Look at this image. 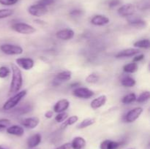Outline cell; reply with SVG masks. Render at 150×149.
I'll use <instances>...</instances> for the list:
<instances>
[{
    "instance_id": "cell-1",
    "label": "cell",
    "mask_w": 150,
    "mask_h": 149,
    "mask_svg": "<svg viewBox=\"0 0 150 149\" xmlns=\"http://www.w3.org/2000/svg\"><path fill=\"white\" fill-rule=\"evenodd\" d=\"M12 80L10 83V88L9 90V94H13L20 91L23 86V76L20 68L16 64H11Z\"/></svg>"
},
{
    "instance_id": "cell-2",
    "label": "cell",
    "mask_w": 150,
    "mask_h": 149,
    "mask_svg": "<svg viewBox=\"0 0 150 149\" xmlns=\"http://www.w3.org/2000/svg\"><path fill=\"white\" fill-rule=\"evenodd\" d=\"M26 93H27V91L22 90L16 93V94H14L10 98H9L3 105V110H10L14 108L21 101V99L26 96Z\"/></svg>"
},
{
    "instance_id": "cell-3",
    "label": "cell",
    "mask_w": 150,
    "mask_h": 149,
    "mask_svg": "<svg viewBox=\"0 0 150 149\" xmlns=\"http://www.w3.org/2000/svg\"><path fill=\"white\" fill-rule=\"evenodd\" d=\"M12 29L15 32L22 34H31L36 32L35 28L25 23H16L12 25Z\"/></svg>"
},
{
    "instance_id": "cell-4",
    "label": "cell",
    "mask_w": 150,
    "mask_h": 149,
    "mask_svg": "<svg viewBox=\"0 0 150 149\" xmlns=\"http://www.w3.org/2000/svg\"><path fill=\"white\" fill-rule=\"evenodd\" d=\"M0 50L7 55H21L23 52L21 47L12 44H3L0 46Z\"/></svg>"
},
{
    "instance_id": "cell-5",
    "label": "cell",
    "mask_w": 150,
    "mask_h": 149,
    "mask_svg": "<svg viewBox=\"0 0 150 149\" xmlns=\"http://www.w3.org/2000/svg\"><path fill=\"white\" fill-rule=\"evenodd\" d=\"M73 95L80 99H89L95 95V93L87 88L77 87L73 90Z\"/></svg>"
},
{
    "instance_id": "cell-6",
    "label": "cell",
    "mask_w": 150,
    "mask_h": 149,
    "mask_svg": "<svg viewBox=\"0 0 150 149\" xmlns=\"http://www.w3.org/2000/svg\"><path fill=\"white\" fill-rule=\"evenodd\" d=\"M143 112V108L138 107L130 110L124 117V121L126 123H133L138 119Z\"/></svg>"
},
{
    "instance_id": "cell-7",
    "label": "cell",
    "mask_w": 150,
    "mask_h": 149,
    "mask_svg": "<svg viewBox=\"0 0 150 149\" xmlns=\"http://www.w3.org/2000/svg\"><path fill=\"white\" fill-rule=\"evenodd\" d=\"M28 12H29V14L35 16V17H41V16L44 15L48 13V8H47V7H44V6L40 5L39 4H34V5H31L28 8Z\"/></svg>"
},
{
    "instance_id": "cell-8",
    "label": "cell",
    "mask_w": 150,
    "mask_h": 149,
    "mask_svg": "<svg viewBox=\"0 0 150 149\" xmlns=\"http://www.w3.org/2000/svg\"><path fill=\"white\" fill-rule=\"evenodd\" d=\"M72 77V72L70 71L60 72L56 75L55 78L53 80V85L55 86H59L62 82L70 80Z\"/></svg>"
},
{
    "instance_id": "cell-9",
    "label": "cell",
    "mask_w": 150,
    "mask_h": 149,
    "mask_svg": "<svg viewBox=\"0 0 150 149\" xmlns=\"http://www.w3.org/2000/svg\"><path fill=\"white\" fill-rule=\"evenodd\" d=\"M118 14L122 17H129L133 15L136 12V7L132 4H127L121 6L118 9Z\"/></svg>"
},
{
    "instance_id": "cell-10",
    "label": "cell",
    "mask_w": 150,
    "mask_h": 149,
    "mask_svg": "<svg viewBox=\"0 0 150 149\" xmlns=\"http://www.w3.org/2000/svg\"><path fill=\"white\" fill-rule=\"evenodd\" d=\"M16 61L18 67L24 70H30L35 66V61L31 58H18Z\"/></svg>"
},
{
    "instance_id": "cell-11",
    "label": "cell",
    "mask_w": 150,
    "mask_h": 149,
    "mask_svg": "<svg viewBox=\"0 0 150 149\" xmlns=\"http://www.w3.org/2000/svg\"><path fill=\"white\" fill-rule=\"evenodd\" d=\"M140 53L138 48H127V49L122 50L120 51L115 55V58H129V57L135 56L136 55Z\"/></svg>"
},
{
    "instance_id": "cell-12",
    "label": "cell",
    "mask_w": 150,
    "mask_h": 149,
    "mask_svg": "<svg viewBox=\"0 0 150 149\" xmlns=\"http://www.w3.org/2000/svg\"><path fill=\"white\" fill-rule=\"evenodd\" d=\"M21 124L26 128L33 129L36 128L38 124H40V119L37 117H29V118H26L22 120L21 121Z\"/></svg>"
},
{
    "instance_id": "cell-13",
    "label": "cell",
    "mask_w": 150,
    "mask_h": 149,
    "mask_svg": "<svg viewBox=\"0 0 150 149\" xmlns=\"http://www.w3.org/2000/svg\"><path fill=\"white\" fill-rule=\"evenodd\" d=\"M70 107V102L66 99H62L59 100L54 106V112L57 113L64 112Z\"/></svg>"
},
{
    "instance_id": "cell-14",
    "label": "cell",
    "mask_w": 150,
    "mask_h": 149,
    "mask_svg": "<svg viewBox=\"0 0 150 149\" xmlns=\"http://www.w3.org/2000/svg\"><path fill=\"white\" fill-rule=\"evenodd\" d=\"M74 32L70 29H64L62 30H60L57 32V37L58 39H61V40H70V39H73L74 37Z\"/></svg>"
},
{
    "instance_id": "cell-15",
    "label": "cell",
    "mask_w": 150,
    "mask_h": 149,
    "mask_svg": "<svg viewBox=\"0 0 150 149\" xmlns=\"http://www.w3.org/2000/svg\"><path fill=\"white\" fill-rule=\"evenodd\" d=\"M110 22V20L106 16L103 15H96L94 16L91 20V23L92 24L95 25V26H105V25L108 24Z\"/></svg>"
},
{
    "instance_id": "cell-16",
    "label": "cell",
    "mask_w": 150,
    "mask_h": 149,
    "mask_svg": "<svg viewBox=\"0 0 150 149\" xmlns=\"http://www.w3.org/2000/svg\"><path fill=\"white\" fill-rule=\"evenodd\" d=\"M6 131H7V134L18 136V137H21L24 134V129H23V127L19 125L10 126L6 129Z\"/></svg>"
},
{
    "instance_id": "cell-17",
    "label": "cell",
    "mask_w": 150,
    "mask_h": 149,
    "mask_svg": "<svg viewBox=\"0 0 150 149\" xmlns=\"http://www.w3.org/2000/svg\"><path fill=\"white\" fill-rule=\"evenodd\" d=\"M107 101V97L105 95H100V96H98V98H95L91 102V108L94 110L98 109V108H101L103 105H105V104L106 103Z\"/></svg>"
},
{
    "instance_id": "cell-18",
    "label": "cell",
    "mask_w": 150,
    "mask_h": 149,
    "mask_svg": "<svg viewBox=\"0 0 150 149\" xmlns=\"http://www.w3.org/2000/svg\"><path fill=\"white\" fill-rule=\"evenodd\" d=\"M121 145L120 142L113 141L110 140H105L100 143V149H118Z\"/></svg>"
},
{
    "instance_id": "cell-19",
    "label": "cell",
    "mask_w": 150,
    "mask_h": 149,
    "mask_svg": "<svg viewBox=\"0 0 150 149\" xmlns=\"http://www.w3.org/2000/svg\"><path fill=\"white\" fill-rule=\"evenodd\" d=\"M41 140H42V136H41L40 134H33L28 139V147L30 148L37 147L41 143Z\"/></svg>"
},
{
    "instance_id": "cell-20",
    "label": "cell",
    "mask_w": 150,
    "mask_h": 149,
    "mask_svg": "<svg viewBox=\"0 0 150 149\" xmlns=\"http://www.w3.org/2000/svg\"><path fill=\"white\" fill-rule=\"evenodd\" d=\"M71 148L73 149H82L86 145V140L82 137H76L73 140Z\"/></svg>"
},
{
    "instance_id": "cell-21",
    "label": "cell",
    "mask_w": 150,
    "mask_h": 149,
    "mask_svg": "<svg viewBox=\"0 0 150 149\" xmlns=\"http://www.w3.org/2000/svg\"><path fill=\"white\" fill-rule=\"evenodd\" d=\"M139 69V66L136 62H132L129 63V64H125L123 67V71L126 73H134Z\"/></svg>"
},
{
    "instance_id": "cell-22",
    "label": "cell",
    "mask_w": 150,
    "mask_h": 149,
    "mask_svg": "<svg viewBox=\"0 0 150 149\" xmlns=\"http://www.w3.org/2000/svg\"><path fill=\"white\" fill-rule=\"evenodd\" d=\"M121 83L124 87L131 88L136 85V82L134 78L127 76V77H125L124 78H122V80H121Z\"/></svg>"
},
{
    "instance_id": "cell-23",
    "label": "cell",
    "mask_w": 150,
    "mask_h": 149,
    "mask_svg": "<svg viewBox=\"0 0 150 149\" xmlns=\"http://www.w3.org/2000/svg\"><path fill=\"white\" fill-rule=\"evenodd\" d=\"M133 45H134L135 48L147 49V48H149L150 47V42L148 39H141V40H138L136 42H135Z\"/></svg>"
},
{
    "instance_id": "cell-24",
    "label": "cell",
    "mask_w": 150,
    "mask_h": 149,
    "mask_svg": "<svg viewBox=\"0 0 150 149\" xmlns=\"http://www.w3.org/2000/svg\"><path fill=\"white\" fill-rule=\"evenodd\" d=\"M129 24L136 28H144L146 26V23L145 20L138 18L129 20Z\"/></svg>"
},
{
    "instance_id": "cell-25",
    "label": "cell",
    "mask_w": 150,
    "mask_h": 149,
    "mask_svg": "<svg viewBox=\"0 0 150 149\" xmlns=\"http://www.w3.org/2000/svg\"><path fill=\"white\" fill-rule=\"evenodd\" d=\"M95 118H85L83 119L79 125L77 126L78 129H84L88 127H90L92 126V124H95Z\"/></svg>"
},
{
    "instance_id": "cell-26",
    "label": "cell",
    "mask_w": 150,
    "mask_h": 149,
    "mask_svg": "<svg viewBox=\"0 0 150 149\" xmlns=\"http://www.w3.org/2000/svg\"><path fill=\"white\" fill-rule=\"evenodd\" d=\"M78 120H79V117L77 115H73L71 117H69L64 122H62V128H66V127H69V126L73 125L75 123L77 122Z\"/></svg>"
},
{
    "instance_id": "cell-27",
    "label": "cell",
    "mask_w": 150,
    "mask_h": 149,
    "mask_svg": "<svg viewBox=\"0 0 150 149\" xmlns=\"http://www.w3.org/2000/svg\"><path fill=\"white\" fill-rule=\"evenodd\" d=\"M136 95L134 93H130L128 94L125 95L124 97L122 99V102L123 104H125V105H128V104L133 103V102L136 101Z\"/></svg>"
},
{
    "instance_id": "cell-28",
    "label": "cell",
    "mask_w": 150,
    "mask_h": 149,
    "mask_svg": "<svg viewBox=\"0 0 150 149\" xmlns=\"http://www.w3.org/2000/svg\"><path fill=\"white\" fill-rule=\"evenodd\" d=\"M150 98V92L148 91H144L136 98V101L138 102H140V103H142V102H145L147 100H149Z\"/></svg>"
},
{
    "instance_id": "cell-29",
    "label": "cell",
    "mask_w": 150,
    "mask_h": 149,
    "mask_svg": "<svg viewBox=\"0 0 150 149\" xmlns=\"http://www.w3.org/2000/svg\"><path fill=\"white\" fill-rule=\"evenodd\" d=\"M13 13H14V11L11 9H1L0 10V19L10 17Z\"/></svg>"
},
{
    "instance_id": "cell-30",
    "label": "cell",
    "mask_w": 150,
    "mask_h": 149,
    "mask_svg": "<svg viewBox=\"0 0 150 149\" xmlns=\"http://www.w3.org/2000/svg\"><path fill=\"white\" fill-rule=\"evenodd\" d=\"M68 118V113L66 112H59L55 116V121L57 123H62Z\"/></svg>"
},
{
    "instance_id": "cell-31",
    "label": "cell",
    "mask_w": 150,
    "mask_h": 149,
    "mask_svg": "<svg viewBox=\"0 0 150 149\" xmlns=\"http://www.w3.org/2000/svg\"><path fill=\"white\" fill-rule=\"evenodd\" d=\"M99 80V76L96 73H92L86 77V81L89 83H96Z\"/></svg>"
},
{
    "instance_id": "cell-32",
    "label": "cell",
    "mask_w": 150,
    "mask_h": 149,
    "mask_svg": "<svg viewBox=\"0 0 150 149\" xmlns=\"http://www.w3.org/2000/svg\"><path fill=\"white\" fill-rule=\"evenodd\" d=\"M10 69L5 66L0 67V78H5L10 74Z\"/></svg>"
},
{
    "instance_id": "cell-33",
    "label": "cell",
    "mask_w": 150,
    "mask_h": 149,
    "mask_svg": "<svg viewBox=\"0 0 150 149\" xmlns=\"http://www.w3.org/2000/svg\"><path fill=\"white\" fill-rule=\"evenodd\" d=\"M10 126V121L7 118L0 119V131H3Z\"/></svg>"
},
{
    "instance_id": "cell-34",
    "label": "cell",
    "mask_w": 150,
    "mask_h": 149,
    "mask_svg": "<svg viewBox=\"0 0 150 149\" xmlns=\"http://www.w3.org/2000/svg\"><path fill=\"white\" fill-rule=\"evenodd\" d=\"M55 1L56 0H40V1H38V4L44 6V7H48V6L51 5L54 3H55Z\"/></svg>"
},
{
    "instance_id": "cell-35",
    "label": "cell",
    "mask_w": 150,
    "mask_h": 149,
    "mask_svg": "<svg viewBox=\"0 0 150 149\" xmlns=\"http://www.w3.org/2000/svg\"><path fill=\"white\" fill-rule=\"evenodd\" d=\"M83 12L81 10H79V9H75L70 11V15L72 17H79V16H81L83 15Z\"/></svg>"
},
{
    "instance_id": "cell-36",
    "label": "cell",
    "mask_w": 150,
    "mask_h": 149,
    "mask_svg": "<svg viewBox=\"0 0 150 149\" xmlns=\"http://www.w3.org/2000/svg\"><path fill=\"white\" fill-rule=\"evenodd\" d=\"M18 0H0V4L5 6H10L16 4Z\"/></svg>"
},
{
    "instance_id": "cell-37",
    "label": "cell",
    "mask_w": 150,
    "mask_h": 149,
    "mask_svg": "<svg viewBox=\"0 0 150 149\" xmlns=\"http://www.w3.org/2000/svg\"><path fill=\"white\" fill-rule=\"evenodd\" d=\"M120 4H121L120 0H110L109 2H108V6L111 8H113V7H115L117 6L120 5Z\"/></svg>"
},
{
    "instance_id": "cell-38",
    "label": "cell",
    "mask_w": 150,
    "mask_h": 149,
    "mask_svg": "<svg viewBox=\"0 0 150 149\" xmlns=\"http://www.w3.org/2000/svg\"><path fill=\"white\" fill-rule=\"evenodd\" d=\"M144 58V54H137L135 56L134 58H133V62H139V61H142Z\"/></svg>"
},
{
    "instance_id": "cell-39",
    "label": "cell",
    "mask_w": 150,
    "mask_h": 149,
    "mask_svg": "<svg viewBox=\"0 0 150 149\" xmlns=\"http://www.w3.org/2000/svg\"><path fill=\"white\" fill-rule=\"evenodd\" d=\"M70 148H71V144L67 143H64V144L62 145H60L59 147L57 148L56 149H70Z\"/></svg>"
},
{
    "instance_id": "cell-40",
    "label": "cell",
    "mask_w": 150,
    "mask_h": 149,
    "mask_svg": "<svg viewBox=\"0 0 150 149\" xmlns=\"http://www.w3.org/2000/svg\"><path fill=\"white\" fill-rule=\"evenodd\" d=\"M53 115H54V112L51 110H48L45 113V117L46 118H51L53 117Z\"/></svg>"
},
{
    "instance_id": "cell-41",
    "label": "cell",
    "mask_w": 150,
    "mask_h": 149,
    "mask_svg": "<svg viewBox=\"0 0 150 149\" xmlns=\"http://www.w3.org/2000/svg\"><path fill=\"white\" fill-rule=\"evenodd\" d=\"M80 86V83H72V84L70 85V87L76 88V87H77V86Z\"/></svg>"
},
{
    "instance_id": "cell-42",
    "label": "cell",
    "mask_w": 150,
    "mask_h": 149,
    "mask_svg": "<svg viewBox=\"0 0 150 149\" xmlns=\"http://www.w3.org/2000/svg\"><path fill=\"white\" fill-rule=\"evenodd\" d=\"M0 149H8V148H6L3 147L2 145H0Z\"/></svg>"
}]
</instances>
